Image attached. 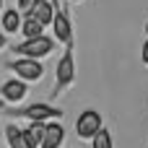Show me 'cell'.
<instances>
[{
    "label": "cell",
    "instance_id": "6da1fadb",
    "mask_svg": "<svg viewBox=\"0 0 148 148\" xmlns=\"http://www.w3.org/2000/svg\"><path fill=\"white\" fill-rule=\"evenodd\" d=\"M52 49H55V42H52L49 36H36V39H26L23 44H18L13 52H16V55H23V57H29V60H39V57L49 55Z\"/></svg>",
    "mask_w": 148,
    "mask_h": 148
},
{
    "label": "cell",
    "instance_id": "7a4b0ae2",
    "mask_svg": "<svg viewBox=\"0 0 148 148\" xmlns=\"http://www.w3.org/2000/svg\"><path fill=\"white\" fill-rule=\"evenodd\" d=\"M8 70L16 73L18 81H39L44 75V68L39 60H29V57H21V60H13L8 62Z\"/></svg>",
    "mask_w": 148,
    "mask_h": 148
},
{
    "label": "cell",
    "instance_id": "3957f363",
    "mask_svg": "<svg viewBox=\"0 0 148 148\" xmlns=\"http://www.w3.org/2000/svg\"><path fill=\"white\" fill-rule=\"evenodd\" d=\"M101 127V114L94 112V109H86L83 114H78V122H75V133L81 138H96Z\"/></svg>",
    "mask_w": 148,
    "mask_h": 148
},
{
    "label": "cell",
    "instance_id": "277c9868",
    "mask_svg": "<svg viewBox=\"0 0 148 148\" xmlns=\"http://www.w3.org/2000/svg\"><path fill=\"white\" fill-rule=\"evenodd\" d=\"M13 117H26L31 122H44L49 117H62V112L55 109V107H49V104H31V107H26L21 112H13Z\"/></svg>",
    "mask_w": 148,
    "mask_h": 148
},
{
    "label": "cell",
    "instance_id": "5b68a950",
    "mask_svg": "<svg viewBox=\"0 0 148 148\" xmlns=\"http://www.w3.org/2000/svg\"><path fill=\"white\" fill-rule=\"evenodd\" d=\"M73 78H75V65H73V49L68 47L65 55H62V60L57 62V88L68 86Z\"/></svg>",
    "mask_w": 148,
    "mask_h": 148
},
{
    "label": "cell",
    "instance_id": "8992f818",
    "mask_svg": "<svg viewBox=\"0 0 148 148\" xmlns=\"http://www.w3.org/2000/svg\"><path fill=\"white\" fill-rule=\"evenodd\" d=\"M0 96L5 99V101H21V99H26V83L23 81H8V83H3V88H0Z\"/></svg>",
    "mask_w": 148,
    "mask_h": 148
},
{
    "label": "cell",
    "instance_id": "52a82bcc",
    "mask_svg": "<svg viewBox=\"0 0 148 148\" xmlns=\"http://www.w3.org/2000/svg\"><path fill=\"white\" fill-rule=\"evenodd\" d=\"M44 135H47V125H44V122H31V125L23 130V138H26L29 148H42Z\"/></svg>",
    "mask_w": 148,
    "mask_h": 148
},
{
    "label": "cell",
    "instance_id": "ba28073f",
    "mask_svg": "<svg viewBox=\"0 0 148 148\" xmlns=\"http://www.w3.org/2000/svg\"><path fill=\"white\" fill-rule=\"evenodd\" d=\"M62 140H65V127H62L60 122H49V125H47V135H44L42 148H57Z\"/></svg>",
    "mask_w": 148,
    "mask_h": 148
},
{
    "label": "cell",
    "instance_id": "9c48e42d",
    "mask_svg": "<svg viewBox=\"0 0 148 148\" xmlns=\"http://www.w3.org/2000/svg\"><path fill=\"white\" fill-rule=\"evenodd\" d=\"M52 26H55V34H57V39H60V42H65V44H70V39H73V29H70V21H68V16H65V13H55V21H52Z\"/></svg>",
    "mask_w": 148,
    "mask_h": 148
},
{
    "label": "cell",
    "instance_id": "30bf717a",
    "mask_svg": "<svg viewBox=\"0 0 148 148\" xmlns=\"http://www.w3.org/2000/svg\"><path fill=\"white\" fill-rule=\"evenodd\" d=\"M31 18H36L42 26H47V23H52L55 21V8L49 5V3H39V5H34L31 8V13H29Z\"/></svg>",
    "mask_w": 148,
    "mask_h": 148
},
{
    "label": "cell",
    "instance_id": "8fae6325",
    "mask_svg": "<svg viewBox=\"0 0 148 148\" xmlns=\"http://www.w3.org/2000/svg\"><path fill=\"white\" fill-rule=\"evenodd\" d=\"M5 138H8V146L10 148H29L26 138H23V130H18L16 125H8L5 127Z\"/></svg>",
    "mask_w": 148,
    "mask_h": 148
},
{
    "label": "cell",
    "instance_id": "7c38bea8",
    "mask_svg": "<svg viewBox=\"0 0 148 148\" xmlns=\"http://www.w3.org/2000/svg\"><path fill=\"white\" fill-rule=\"evenodd\" d=\"M21 26H23V23H21V10L10 8V10H5V13H3V29H5V31H10V34H13V31H18Z\"/></svg>",
    "mask_w": 148,
    "mask_h": 148
},
{
    "label": "cell",
    "instance_id": "4fadbf2b",
    "mask_svg": "<svg viewBox=\"0 0 148 148\" xmlns=\"http://www.w3.org/2000/svg\"><path fill=\"white\" fill-rule=\"evenodd\" d=\"M42 29H44V26H42L36 18H31V16H29V18L23 21V26H21V31H23V36H26V39H36V36H44V34H42Z\"/></svg>",
    "mask_w": 148,
    "mask_h": 148
},
{
    "label": "cell",
    "instance_id": "5bb4252c",
    "mask_svg": "<svg viewBox=\"0 0 148 148\" xmlns=\"http://www.w3.org/2000/svg\"><path fill=\"white\" fill-rule=\"evenodd\" d=\"M91 148H112V135L107 130H99V135L94 138V146Z\"/></svg>",
    "mask_w": 148,
    "mask_h": 148
},
{
    "label": "cell",
    "instance_id": "9a60e30c",
    "mask_svg": "<svg viewBox=\"0 0 148 148\" xmlns=\"http://www.w3.org/2000/svg\"><path fill=\"white\" fill-rule=\"evenodd\" d=\"M140 57H143V62L148 65V42L143 44V49H140Z\"/></svg>",
    "mask_w": 148,
    "mask_h": 148
},
{
    "label": "cell",
    "instance_id": "2e32d148",
    "mask_svg": "<svg viewBox=\"0 0 148 148\" xmlns=\"http://www.w3.org/2000/svg\"><path fill=\"white\" fill-rule=\"evenodd\" d=\"M5 47V34H0V49Z\"/></svg>",
    "mask_w": 148,
    "mask_h": 148
},
{
    "label": "cell",
    "instance_id": "e0dca14e",
    "mask_svg": "<svg viewBox=\"0 0 148 148\" xmlns=\"http://www.w3.org/2000/svg\"><path fill=\"white\" fill-rule=\"evenodd\" d=\"M39 3H47V0H34V5H39Z\"/></svg>",
    "mask_w": 148,
    "mask_h": 148
},
{
    "label": "cell",
    "instance_id": "ac0fdd59",
    "mask_svg": "<svg viewBox=\"0 0 148 148\" xmlns=\"http://www.w3.org/2000/svg\"><path fill=\"white\" fill-rule=\"evenodd\" d=\"M146 34H148V23H146Z\"/></svg>",
    "mask_w": 148,
    "mask_h": 148
},
{
    "label": "cell",
    "instance_id": "d6986e66",
    "mask_svg": "<svg viewBox=\"0 0 148 148\" xmlns=\"http://www.w3.org/2000/svg\"><path fill=\"white\" fill-rule=\"evenodd\" d=\"M0 8H3V0H0Z\"/></svg>",
    "mask_w": 148,
    "mask_h": 148
}]
</instances>
